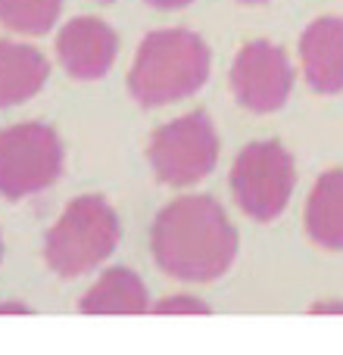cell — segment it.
I'll use <instances>...</instances> for the list:
<instances>
[{"label": "cell", "instance_id": "obj_3", "mask_svg": "<svg viewBox=\"0 0 343 355\" xmlns=\"http://www.w3.org/2000/svg\"><path fill=\"white\" fill-rule=\"evenodd\" d=\"M122 227L103 196H78L66 206L44 243V259L60 277H78L97 268L119 246Z\"/></svg>", "mask_w": 343, "mask_h": 355}, {"label": "cell", "instance_id": "obj_11", "mask_svg": "<svg viewBox=\"0 0 343 355\" xmlns=\"http://www.w3.org/2000/svg\"><path fill=\"white\" fill-rule=\"evenodd\" d=\"M306 234L321 250H343V168L315 181L306 200Z\"/></svg>", "mask_w": 343, "mask_h": 355}, {"label": "cell", "instance_id": "obj_5", "mask_svg": "<svg viewBox=\"0 0 343 355\" xmlns=\"http://www.w3.org/2000/svg\"><path fill=\"white\" fill-rule=\"evenodd\" d=\"M62 172V144L50 125H12L0 131V193L6 200L41 193Z\"/></svg>", "mask_w": 343, "mask_h": 355}, {"label": "cell", "instance_id": "obj_10", "mask_svg": "<svg viewBox=\"0 0 343 355\" xmlns=\"http://www.w3.org/2000/svg\"><path fill=\"white\" fill-rule=\"evenodd\" d=\"M50 66L41 50L28 44L0 41V110L31 100L44 87Z\"/></svg>", "mask_w": 343, "mask_h": 355}, {"label": "cell", "instance_id": "obj_13", "mask_svg": "<svg viewBox=\"0 0 343 355\" xmlns=\"http://www.w3.org/2000/svg\"><path fill=\"white\" fill-rule=\"evenodd\" d=\"M62 0H0V25L19 35H44L60 19Z\"/></svg>", "mask_w": 343, "mask_h": 355}, {"label": "cell", "instance_id": "obj_1", "mask_svg": "<svg viewBox=\"0 0 343 355\" xmlns=\"http://www.w3.org/2000/svg\"><path fill=\"white\" fill-rule=\"evenodd\" d=\"M153 259L178 281H215L237 256V231L209 196H181L153 221Z\"/></svg>", "mask_w": 343, "mask_h": 355}, {"label": "cell", "instance_id": "obj_2", "mask_svg": "<svg viewBox=\"0 0 343 355\" xmlns=\"http://www.w3.org/2000/svg\"><path fill=\"white\" fill-rule=\"evenodd\" d=\"M209 78V47L187 28L150 31L135 53L128 91L141 106H166L200 91Z\"/></svg>", "mask_w": 343, "mask_h": 355}, {"label": "cell", "instance_id": "obj_14", "mask_svg": "<svg viewBox=\"0 0 343 355\" xmlns=\"http://www.w3.org/2000/svg\"><path fill=\"white\" fill-rule=\"evenodd\" d=\"M156 315H175V312H200L206 315L209 306L200 300H190V296H175V300H162L160 306H153Z\"/></svg>", "mask_w": 343, "mask_h": 355}, {"label": "cell", "instance_id": "obj_9", "mask_svg": "<svg viewBox=\"0 0 343 355\" xmlns=\"http://www.w3.org/2000/svg\"><path fill=\"white\" fill-rule=\"evenodd\" d=\"M303 72L315 94L343 91V19H315L300 37Z\"/></svg>", "mask_w": 343, "mask_h": 355}, {"label": "cell", "instance_id": "obj_6", "mask_svg": "<svg viewBox=\"0 0 343 355\" xmlns=\"http://www.w3.org/2000/svg\"><path fill=\"white\" fill-rule=\"evenodd\" d=\"M150 166L169 187H187L203 181L219 159V137L206 112H190L156 128L150 141Z\"/></svg>", "mask_w": 343, "mask_h": 355}, {"label": "cell", "instance_id": "obj_12", "mask_svg": "<svg viewBox=\"0 0 343 355\" xmlns=\"http://www.w3.org/2000/svg\"><path fill=\"white\" fill-rule=\"evenodd\" d=\"M147 287L128 268H110L78 302L81 315H144Z\"/></svg>", "mask_w": 343, "mask_h": 355}, {"label": "cell", "instance_id": "obj_17", "mask_svg": "<svg viewBox=\"0 0 343 355\" xmlns=\"http://www.w3.org/2000/svg\"><path fill=\"white\" fill-rule=\"evenodd\" d=\"M244 3H262V0H244Z\"/></svg>", "mask_w": 343, "mask_h": 355}, {"label": "cell", "instance_id": "obj_16", "mask_svg": "<svg viewBox=\"0 0 343 355\" xmlns=\"http://www.w3.org/2000/svg\"><path fill=\"white\" fill-rule=\"evenodd\" d=\"M0 312H28V309L19 306V302H6V306H0Z\"/></svg>", "mask_w": 343, "mask_h": 355}, {"label": "cell", "instance_id": "obj_18", "mask_svg": "<svg viewBox=\"0 0 343 355\" xmlns=\"http://www.w3.org/2000/svg\"><path fill=\"white\" fill-rule=\"evenodd\" d=\"M103 3H110V0H103Z\"/></svg>", "mask_w": 343, "mask_h": 355}, {"label": "cell", "instance_id": "obj_15", "mask_svg": "<svg viewBox=\"0 0 343 355\" xmlns=\"http://www.w3.org/2000/svg\"><path fill=\"white\" fill-rule=\"evenodd\" d=\"M150 6H156V10H181V6L194 3V0H147Z\"/></svg>", "mask_w": 343, "mask_h": 355}, {"label": "cell", "instance_id": "obj_7", "mask_svg": "<svg viewBox=\"0 0 343 355\" xmlns=\"http://www.w3.org/2000/svg\"><path fill=\"white\" fill-rule=\"evenodd\" d=\"M231 87L240 106L250 112H275L287 103L294 87V69L278 44L253 41L234 56Z\"/></svg>", "mask_w": 343, "mask_h": 355}, {"label": "cell", "instance_id": "obj_4", "mask_svg": "<svg viewBox=\"0 0 343 355\" xmlns=\"http://www.w3.org/2000/svg\"><path fill=\"white\" fill-rule=\"evenodd\" d=\"M296 168L278 141H253L231 166V190L237 206L256 221H275L290 202Z\"/></svg>", "mask_w": 343, "mask_h": 355}, {"label": "cell", "instance_id": "obj_8", "mask_svg": "<svg viewBox=\"0 0 343 355\" xmlns=\"http://www.w3.org/2000/svg\"><path fill=\"white\" fill-rule=\"evenodd\" d=\"M119 53V37L103 19L78 16L56 35V56L78 81H97L110 72Z\"/></svg>", "mask_w": 343, "mask_h": 355}]
</instances>
